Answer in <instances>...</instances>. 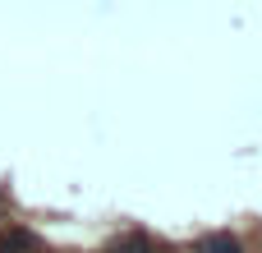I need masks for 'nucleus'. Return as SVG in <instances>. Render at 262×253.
<instances>
[{
  "label": "nucleus",
  "instance_id": "2",
  "mask_svg": "<svg viewBox=\"0 0 262 253\" xmlns=\"http://www.w3.org/2000/svg\"><path fill=\"white\" fill-rule=\"evenodd\" d=\"M0 253H37V240H32L28 230H9V235L0 240Z\"/></svg>",
  "mask_w": 262,
  "mask_h": 253
},
{
  "label": "nucleus",
  "instance_id": "1",
  "mask_svg": "<svg viewBox=\"0 0 262 253\" xmlns=\"http://www.w3.org/2000/svg\"><path fill=\"white\" fill-rule=\"evenodd\" d=\"M193 253H244V244L235 240V235H226V230H216V235H203L198 240V249Z\"/></svg>",
  "mask_w": 262,
  "mask_h": 253
},
{
  "label": "nucleus",
  "instance_id": "3",
  "mask_svg": "<svg viewBox=\"0 0 262 253\" xmlns=\"http://www.w3.org/2000/svg\"><path fill=\"white\" fill-rule=\"evenodd\" d=\"M111 253H152V240H147L143 230H134V235L115 240V249H111Z\"/></svg>",
  "mask_w": 262,
  "mask_h": 253
}]
</instances>
